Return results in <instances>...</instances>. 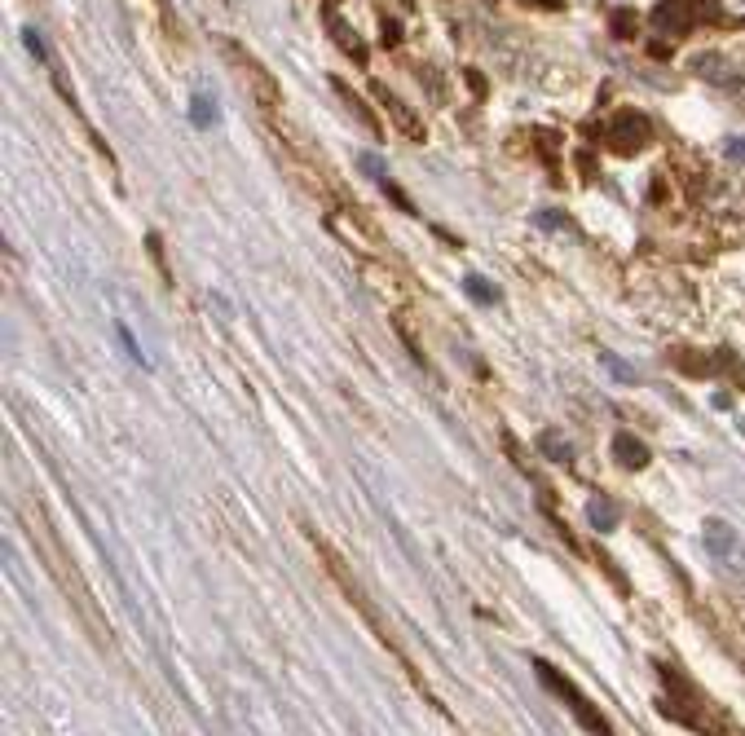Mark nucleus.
Masks as SVG:
<instances>
[{
  "label": "nucleus",
  "mask_w": 745,
  "mask_h": 736,
  "mask_svg": "<svg viewBox=\"0 0 745 736\" xmlns=\"http://www.w3.org/2000/svg\"><path fill=\"white\" fill-rule=\"evenodd\" d=\"M22 521H31V533H36V542H40L36 551H40V560L49 565V574L57 578V586L66 591V600H71V604L80 609L84 627H89V631H93V635H98V639H102V644L110 648V631H107V622H102V609H98V604L89 600V591H84V578H80V569L71 565V556H66V551L57 556V547H62V542L54 538V529H49L45 521H40V516H36V507H31V512H22Z\"/></svg>",
  "instance_id": "f257e3e1"
},
{
  "label": "nucleus",
  "mask_w": 745,
  "mask_h": 736,
  "mask_svg": "<svg viewBox=\"0 0 745 736\" xmlns=\"http://www.w3.org/2000/svg\"><path fill=\"white\" fill-rule=\"evenodd\" d=\"M533 675L542 680V688H547L551 697H560V701L574 710V719H578V728H583V732H591V736H613L609 719H604V714L591 706V697H583V688L574 684L569 675H560V671H556L551 662H542V657L533 662Z\"/></svg>",
  "instance_id": "f03ea898"
},
{
  "label": "nucleus",
  "mask_w": 745,
  "mask_h": 736,
  "mask_svg": "<svg viewBox=\"0 0 745 736\" xmlns=\"http://www.w3.org/2000/svg\"><path fill=\"white\" fill-rule=\"evenodd\" d=\"M648 137H653V124H648L639 110H618L613 124H609V151H618V155H636V151H644Z\"/></svg>",
  "instance_id": "7ed1b4c3"
},
{
  "label": "nucleus",
  "mask_w": 745,
  "mask_h": 736,
  "mask_svg": "<svg viewBox=\"0 0 745 736\" xmlns=\"http://www.w3.org/2000/svg\"><path fill=\"white\" fill-rule=\"evenodd\" d=\"M697 9H710V13H715L710 0H657L653 22H657V31H666V36H684L692 22H697Z\"/></svg>",
  "instance_id": "20e7f679"
},
{
  "label": "nucleus",
  "mask_w": 745,
  "mask_h": 736,
  "mask_svg": "<svg viewBox=\"0 0 745 736\" xmlns=\"http://www.w3.org/2000/svg\"><path fill=\"white\" fill-rule=\"evenodd\" d=\"M613 459L622 463V468H631V472H639V468H648V446L639 441V437H631V432H618L613 437Z\"/></svg>",
  "instance_id": "39448f33"
},
{
  "label": "nucleus",
  "mask_w": 745,
  "mask_h": 736,
  "mask_svg": "<svg viewBox=\"0 0 745 736\" xmlns=\"http://www.w3.org/2000/svg\"><path fill=\"white\" fill-rule=\"evenodd\" d=\"M190 119H195L199 128H216V124H221V106H216L212 89H199V93L190 98Z\"/></svg>",
  "instance_id": "423d86ee"
},
{
  "label": "nucleus",
  "mask_w": 745,
  "mask_h": 736,
  "mask_svg": "<svg viewBox=\"0 0 745 736\" xmlns=\"http://www.w3.org/2000/svg\"><path fill=\"white\" fill-rule=\"evenodd\" d=\"M326 27H331V36H335L340 45H349V57H353V62H367V45H362V36H358L353 27H344L331 9H326Z\"/></svg>",
  "instance_id": "0eeeda50"
},
{
  "label": "nucleus",
  "mask_w": 745,
  "mask_h": 736,
  "mask_svg": "<svg viewBox=\"0 0 745 736\" xmlns=\"http://www.w3.org/2000/svg\"><path fill=\"white\" fill-rule=\"evenodd\" d=\"M463 287H468V296H477V305H498V300H503L498 282H489V278H481V273H468Z\"/></svg>",
  "instance_id": "6e6552de"
},
{
  "label": "nucleus",
  "mask_w": 745,
  "mask_h": 736,
  "mask_svg": "<svg viewBox=\"0 0 745 736\" xmlns=\"http://www.w3.org/2000/svg\"><path fill=\"white\" fill-rule=\"evenodd\" d=\"M371 93L379 98V102H388V110H393L397 119H402V128H406V133H420V128H415V119H411V110H406V106L397 102V98H393V93H388L384 84H371Z\"/></svg>",
  "instance_id": "1a4fd4ad"
},
{
  "label": "nucleus",
  "mask_w": 745,
  "mask_h": 736,
  "mask_svg": "<svg viewBox=\"0 0 745 736\" xmlns=\"http://www.w3.org/2000/svg\"><path fill=\"white\" fill-rule=\"evenodd\" d=\"M636 13H631V9H618V13H613V36H618V40H631V36H636Z\"/></svg>",
  "instance_id": "9d476101"
},
{
  "label": "nucleus",
  "mask_w": 745,
  "mask_h": 736,
  "mask_svg": "<svg viewBox=\"0 0 745 736\" xmlns=\"http://www.w3.org/2000/svg\"><path fill=\"white\" fill-rule=\"evenodd\" d=\"M586 512H591V521H595L600 529H613V525H618V521H613V512H609V503H600V498H595Z\"/></svg>",
  "instance_id": "9b49d317"
},
{
  "label": "nucleus",
  "mask_w": 745,
  "mask_h": 736,
  "mask_svg": "<svg viewBox=\"0 0 745 736\" xmlns=\"http://www.w3.org/2000/svg\"><path fill=\"white\" fill-rule=\"evenodd\" d=\"M22 45H27V49L36 53V57H40V62H45V57H49V49H45V40H40V31H36V27H27V31H22Z\"/></svg>",
  "instance_id": "f8f14e48"
},
{
  "label": "nucleus",
  "mask_w": 745,
  "mask_h": 736,
  "mask_svg": "<svg viewBox=\"0 0 745 736\" xmlns=\"http://www.w3.org/2000/svg\"><path fill=\"white\" fill-rule=\"evenodd\" d=\"M119 344H124V349H128V353H133V358H137L142 367H146V358H142V344H137V335H133V331H128L124 322H119Z\"/></svg>",
  "instance_id": "ddd939ff"
},
{
  "label": "nucleus",
  "mask_w": 745,
  "mask_h": 736,
  "mask_svg": "<svg viewBox=\"0 0 745 736\" xmlns=\"http://www.w3.org/2000/svg\"><path fill=\"white\" fill-rule=\"evenodd\" d=\"M538 450H542V455H547V459H569V450H565V446H560V441H556V437H551V432H547V437H542V441H538Z\"/></svg>",
  "instance_id": "4468645a"
},
{
  "label": "nucleus",
  "mask_w": 745,
  "mask_h": 736,
  "mask_svg": "<svg viewBox=\"0 0 745 736\" xmlns=\"http://www.w3.org/2000/svg\"><path fill=\"white\" fill-rule=\"evenodd\" d=\"M604 367L613 370V379H636V370L627 367V362H618V358H613V353H604Z\"/></svg>",
  "instance_id": "2eb2a0df"
},
{
  "label": "nucleus",
  "mask_w": 745,
  "mask_h": 736,
  "mask_svg": "<svg viewBox=\"0 0 745 736\" xmlns=\"http://www.w3.org/2000/svg\"><path fill=\"white\" fill-rule=\"evenodd\" d=\"M362 168L371 172L375 181H384V177H388V168H384V159H379V155H362Z\"/></svg>",
  "instance_id": "dca6fc26"
},
{
  "label": "nucleus",
  "mask_w": 745,
  "mask_h": 736,
  "mask_svg": "<svg viewBox=\"0 0 745 736\" xmlns=\"http://www.w3.org/2000/svg\"><path fill=\"white\" fill-rule=\"evenodd\" d=\"M723 155H728V159H737V163H745V137H732V142L723 146Z\"/></svg>",
  "instance_id": "f3484780"
},
{
  "label": "nucleus",
  "mask_w": 745,
  "mask_h": 736,
  "mask_svg": "<svg viewBox=\"0 0 745 736\" xmlns=\"http://www.w3.org/2000/svg\"><path fill=\"white\" fill-rule=\"evenodd\" d=\"M530 4H560V0H530Z\"/></svg>",
  "instance_id": "a211bd4d"
}]
</instances>
